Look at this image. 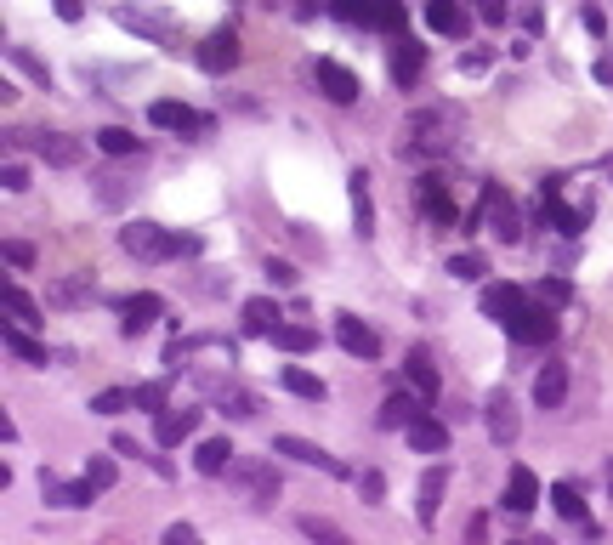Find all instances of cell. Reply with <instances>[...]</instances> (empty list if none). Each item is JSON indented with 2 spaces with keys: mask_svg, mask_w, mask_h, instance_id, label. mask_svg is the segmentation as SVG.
I'll return each instance as SVG.
<instances>
[{
  "mask_svg": "<svg viewBox=\"0 0 613 545\" xmlns=\"http://www.w3.org/2000/svg\"><path fill=\"white\" fill-rule=\"evenodd\" d=\"M460 142V108L438 103V108H415L403 120V154L415 159H449Z\"/></svg>",
  "mask_w": 613,
  "mask_h": 545,
  "instance_id": "6da1fadb",
  "label": "cell"
},
{
  "mask_svg": "<svg viewBox=\"0 0 613 545\" xmlns=\"http://www.w3.org/2000/svg\"><path fill=\"white\" fill-rule=\"evenodd\" d=\"M120 250L137 262H165V256H182V233H165L159 222H125Z\"/></svg>",
  "mask_w": 613,
  "mask_h": 545,
  "instance_id": "7a4b0ae2",
  "label": "cell"
},
{
  "mask_svg": "<svg viewBox=\"0 0 613 545\" xmlns=\"http://www.w3.org/2000/svg\"><path fill=\"white\" fill-rule=\"evenodd\" d=\"M472 222H489V233L500 239V245H517V239H523V216H517V205H511V194L500 188V182L483 188V205H477Z\"/></svg>",
  "mask_w": 613,
  "mask_h": 545,
  "instance_id": "3957f363",
  "label": "cell"
},
{
  "mask_svg": "<svg viewBox=\"0 0 613 545\" xmlns=\"http://www.w3.org/2000/svg\"><path fill=\"white\" fill-rule=\"evenodd\" d=\"M511 341H523V347H545V341H557V307H545V301H534V307H517L511 313Z\"/></svg>",
  "mask_w": 613,
  "mask_h": 545,
  "instance_id": "277c9868",
  "label": "cell"
},
{
  "mask_svg": "<svg viewBox=\"0 0 613 545\" xmlns=\"http://www.w3.org/2000/svg\"><path fill=\"white\" fill-rule=\"evenodd\" d=\"M228 477L250 494V506H262V511H267L273 500H279V472H273L267 460H245V455H239V460L228 466Z\"/></svg>",
  "mask_w": 613,
  "mask_h": 545,
  "instance_id": "5b68a950",
  "label": "cell"
},
{
  "mask_svg": "<svg viewBox=\"0 0 613 545\" xmlns=\"http://www.w3.org/2000/svg\"><path fill=\"white\" fill-rule=\"evenodd\" d=\"M12 142H29V148H35V154L46 159V165H63V171L86 159V148H80V142H74L69 131H12Z\"/></svg>",
  "mask_w": 613,
  "mask_h": 545,
  "instance_id": "8992f818",
  "label": "cell"
},
{
  "mask_svg": "<svg viewBox=\"0 0 613 545\" xmlns=\"http://www.w3.org/2000/svg\"><path fill=\"white\" fill-rule=\"evenodd\" d=\"M273 455H290V460H301V466H318V472H330V477H347V466H341L330 449H318V443L296 438V432H279V438H273Z\"/></svg>",
  "mask_w": 613,
  "mask_h": 545,
  "instance_id": "52a82bcc",
  "label": "cell"
},
{
  "mask_svg": "<svg viewBox=\"0 0 613 545\" xmlns=\"http://www.w3.org/2000/svg\"><path fill=\"white\" fill-rule=\"evenodd\" d=\"M318 91H324V97H330V103H358V74L347 69V63H335V57H318Z\"/></svg>",
  "mask_w": 613,
  "mask_h": 545,
  "instance_id": "ba28073f",
  "label": "cell"
},
{
  "mask_svg": "<svg viewBox=\"0 0 613 545\" xmlns=\"http://www.w3.org/2000/svg\"><path fill=\"white\" fill-rule=\"evenodd\" d=\"M239 35L233 29H216V35H205V46H199V69L205 74H228V69H239Z\"/></svg>",
  "mask_w": 613,
  "mask_h": 545,
  "instance_id": "9c48e42d",
  "label": "cell"
},
{
  "mask_svg": "<svg viewBox=\"0 0 613 545\" xmlns=\"http://www.w3.org/2000/svg\"><path fill=\"white\" fill-rule=\"evenodd\" d=\"M120 313H125V318H120V335H125V341H137V335L148 330L159 313H165V301H159L154 290H137V296L120 301Z\"/></svg>",
  "mask_w": 613,
  "mask_h": 545,
  "instance_id": "30bf717a",
  "label": "cell"
},
{
  "mask_svg": "<svg viewBox=\"0 0 613 545\" xmlns=\"http://www.w3.org/2000/svg\"><path fill=\"white\" fill-rule=\"evenodd\" d=\"M335 341H341V347H347L352 358H369V364L381 358V335L369 330L364 318H352V313H341V318H335Z\"/></svg>",
  "mask_w": 613,
  "mask_h": 545,
  "instance_id": "8fae6325",
  "label": "cell"
},
{
  "mask_svg": "<svg viewBox=\"0 0 613 545\" xmlns=\"http://www.w3.org/2000/svg\"><path fill=\"white\" fill-rule=\"evenodd\" d=\"M483 426H489L494 443H517L523 421H517V404H511L506 392H489V404H483Z\"/></svg>",
  "mask_w": 613,
  "mask_h": 545,
  "instance_id": "7c38bea8",
  "label": "cell"
},
{
  "mask_svg": "<svg viewBox=\"0 0 613 545\" xmlns=\"http://www.w3.org/2000/svg\"><path fill=\"white\" fill-rule=\"evenodd\" d=\"M193 432H199V409H159V415H154L159 449H176V443H188Z\"/></svg>",
  "mask_w": 613,
  "mask_h": 545,
  "instance_id": "4fadbf2b",
  "label": "cell"
},
{
  "mask_svg": "<svg viewBox=\"0 0 613 545\" xmlns=\"http://www.w3.org/2000/svg\"><path fill=\"white\" fill-rule=\"evenodd\" d=\"M403 438H409V449H421V455H443L449 449V426L438 421V415H415V421L403 426Z\"/></svg>",
  "mask_w": 613,
  "mask_h": 545,
  "instance_id": "5bb4252c",
  "label": "cell"
},
{
  "mask_svg": "<svg viewBox=\"0 0 613 545\" xmlns=\"http://www.w3.org/2000/svg\"><path fill=\"white\" fill-rule=\"evenodd\" d=\"M421 211L432 216V222H443V228L460 222V205H455V194L443 188V176H421Z\"/></svg>",
  "mask_w": 613,
  "mask_h": 545,
  "instance_id": "9a60e30c",
  "label": "cell"
},
{
  "mask_svg": "<svg viewBox=\"0 0 613 545\" xmlns=\"http://www.w3.org/2000/svg\"><path fill=\"white\" fill-rule=\"evenodd\" d=\"M426 23H432L438 35H449V40L472 35V12H466L460 0H432V6H426Z\"/></svg>",
  "mask_w": 613,
  "mask_h": 545,
  "instance_id": "2e32d148",
  "label": "cell"
},
{
  "mask_svg": "<svg viewBox=\"0 0 613 545\" xmlns=\"http://www.w3.org/2000/svg\"><path fill=\"white\" fill-rule=\"evenodd\" d=\"M148 120H154L159 131H205V120H199L188 103H176V97H159V103H148Z\"/></svg>",
  "mask_w": 613,
  "mask_h": 545,
  "instance_id": "e0dca14e",
  "label": "cell"
},
{
  "mask_svg": "<svg viewBox=\"0 0 613 545\" xmlns=\"http://www.w3.org/2000/svg\"><path fill=\"white\" fill-rule=\"evenodd\" d=\"M534 506H540V477L528 472V466H511V477H506V511L528 517Z\"/></svg>",
  "mask_w": 613,
  "mask_h": 545,
  "instance_id": "ac0fdd59",
  "label": "cell"
},
{
  "mask_svg": "<svg viewBox=\"0 0 613 545\" xmlns=\"http://www.w3.org/2000/svg\"><path fill=\"white\" fill-rule=\"evenodd\" d=\"M443 494H449V466H426V477H421V500H415V511H421V523H426V528L438 523Z\"/></svg>",
  "mask_w": 613,
  "mask_h": 545,
  "instance_id": "d6986e66",
  "label": "cell"
},
{
  "mask_svg": "<svg viewBox=\"0 0 613 545\" xmlns=\"http://www.w3.org/2000/svg\"><path fill=\"white\" fill-rule=\"evenodd\" d=\"M233 460H239V449H233L228 438H205L199 449H193V472H199V477H222Z\"/></svg>",
  "mask_w": 613,
  "mask_h": 545,
  "instance_id": "ffe728a7",
  "label": "cell"
},
{
  "mask_svg": "<svg viewBox=\"0 0 613 545\" xmlns=\"http://www.w3.org/2000/svg\"><path fill=\"white\" fill-rule=\"evenodd\" d=\"M562 398H568V364H545L540 375H534V404L540 409H562Z\"/></svg>",
  "mask_w": 613,
  "mask_h": 545,
  "instance_id": "44dd1931",
  "label": "cell"
},
{
  "mask_svg": "<svg viewBox=\"0 0 613 545\" xmlns=\"http://www.w3.org/2000/svg\"><path fill=\"white\" fill-rule=\"evenodd\" d=\"M347 194H352V222H358V233H375V199H369V171L358 165V171L347 176Z\"/></svg>",
  "mask_w": 613,
  "mask_h": 545,
  "instance_id": "7402d4cb",
  "label": "cell"
},
{
  "mask_svg": "<svg viewBox=\"0 0 613 545\" xmlns=\"http://www.w3.org/2000/svg\"><path fill=\"white\" fill-rule=\"evenodd\" d=\"M483 313L494 318V324H511V313H517V307H523V290H517V284H483Z\"/></svg>",
  "mask_w": 613,
  "mask_h": 545,
  "instance_id": "603a6c76",
  "label": "cell"
},
{
  "mask_svg": "<svg viewBox=\"0 0 613 545\" xmlns=\"http://www.w3.org/2000/svg\"><path fill=\"white\" fill-rule=\"evenodd\" d=\"M40 494H46V506H91V483L80 477V483H57L52 472H40Z\"/></svg>",
  "mask_w": 613,
  "mask_h": 545,
  "instance_id": "cb8c5ba5",
  "label": "cell"
},
{
  "mask_svg": "<svg viewBox=\"0 0 613 545\" xmlns=\"http://www.w3.org/2000/svg\"><path fill=\"white\" fill-rule=\"evenodd\" d=\"M403 364H409V381H415V392H421V398H438V364H432V352L426 347H409V358H403Z\"/></svg>",
  "mask_w": 613,
  "mask_h": 545,
  "instance_id": "d4e9b609",
  "label": "cell"
},
{
  "mask_svg": "<svg viewBox=\"0 0 613 545\" xmlns=\"http://www.w3.org/2000/svg\"><path fill=\"white\" fill-rule=\"evenodd\" d=\"M279 318H284V307L273 296H250L245 301V330L250 335H273L279 330Z\"/></svg>",
  "mask_w": 613,
  "mask_h": 545,
  "instance_id": "484cf974",
  "label": "cell"
},
{
  "mask_svg": "<svg viewBox=\"0 0 613 545\" xmlns=\"http://www.w3.org/2000/svg\"><path fill=\"white\" fill-rule=\"evenodd\" d=\"M415 415H421V392H392V398L381 404V426H386V432H403Z\"/></svg>",
  "mask_w": 613,
  "mask_h": 545,
  "instance_id": "4316f807",
  "label": "cell"
},
{
  "mask_svg": "<svg viewBox=\"0 0 613 545\" xmlns=\"http://www.w3.org/2000/svg\"><path fill=\"white\" fill-rule=\"evenodd\" d=\"M426 69V46H415V40H398V52H392V80L398 86H415Z\"/></svg>",
  "mask_w": 613,
  "mask_h": 545,
  "instance_id": "83f0119b",
  "label": "cell"
},
{
  "mask_svg": "<svg viewBox=\"0 0 613 545\" xmlns=\"http://www.w3.org/2000/svg\"><path fill=\"white\" fill-rule=\"evenodd\" d=\"M97 148L114 154V159H131V154H142V137L137 131H125V125H103V131H97Z\"/></svg>",
  "mask_w": 613,
  "mask_h": 545,
  "instance_id": "f1b7e54d",
  "label": "cell"
},
{
  "mask_svg": "<svg viewBox=\"0 0 613 545\" xmlns=\"http://www.w3.org/2000/svg\"><path fill=\"white\" fill-rule=\"evenodd\" d=\"M284 392H296V398H307V404H324V398H330V387H324L313 370H296V364L284 370Z\"/></svg>",
  "mask_w": 613,
  "mask_h": 545,
  "instance_id": "f546056e",
  "label": "cell"
},
{
  "mask_svg": "<svg viewBox=\"0 0 613 545\" xmlns=\"http://www.w3.org/2000/svg\"><path fill=\"white\" fill-rule=\"evenodd\" d=\"M0 341H6V352H18L23 364H46V347H40L35 335H23L18 324H0Z\"/></svg>",
  "mask_w": 613,
  "mask_h": 545,
  "instance_id": "4dcf8cb0",
  "label": "cell"
},
{
  "mask_svg": "<svg viewBox=\"0 0 613 545\" xmlns=\"http://www.w3.org/2000/svg\"><path fill=\"white\" fill-rule=\"evenodd\" d=\"M273 347H284V352H313L318 347V330H307V324H279V330H273Z\"/></svg>",
  "mask_w": 613,
  "mask_h": 545,
  "instance_id": "1f68e13d",
  "label": "cell"
},
{
  "mask_svg": "<svg viewBox=\"0 0 613 545\" xmlns=\"http://www.w3.org/2000/svg\"><path fill=\"white\" fill-rule=\"evenodd\" d=\"M551 506H557V517H568V523H591V517H585V500H579L574 483H557V489H551Z\"/></svg>",
  "mask_w": 613,
  "mask_h": 545,
  "instance_id": "d6a6232c",
  "label": "cell"
},
{
  "mask_svg": "<svg viewBox=\"0 0 613 545\" xmlns=\"http://www.w3.org/2000/svg\"><path fill=\"white\" fill-rule=\"evenodd\" d=\"M6 63H12V69H23L29 80H35V86H52V69H46L35 52H23V46H6Z\"/></svg>",
  "mask_w": 613,
  "mask_h": 545,
  "instance_id": "836d02e7",
  "label": "cell"
},
{
  "mask_svg": "<svg viewBox=\"0 0 613 545\" xmlns=\"http://www.w3.org/2000/svg\"><path fill=\"white\" fill-rule=\"evenodd\" d=\"M216 404H222V415H228V421H250V415H256V398H250V392H239V387H222V392H216Z\"/></svg>",
  "mask_w": 613,
  "mask_h": 545,
  "instance_id": "e575fe53",
  "label": "cell"
},
{
  "mask_svg": "<svg viewBox=\"0 0 613 545\" xmlns=\"http://www.w3.org/2000/svg\"><path fill=\"white\" fill-rule=\"evenodd\" d=\"M131 404H137V392L108 387V392H97V398H91V415H120V409H131Z\"/></svg>",
  "mask_w": 613,
  "mask_h": 545,
  "instance_id": "d590c367",
  "label": "cell"
},
{
  "mask_svg": "<svg viewBox=\"0 0 613 545\" xmlns=\"http://www.w3.org/2000/svg\"><path fill=\"white\" fill-rule=\"evenodd\" d=\"M114 477H120V466H114L108 455H91V460H86V483H91L97 494H103V489H114Z\"/></svg>",
  "mask_w": 613,
  "mask_h": 545,
  "instance_id": "8d00e7d4",
  "label": "cell"
},
{
  "mask_svg": "<svg viewBox=\"0 0 613 545\" xmlns=\"http://www.w3.org/2000/svg\"><path fill=\"white\" fill-rule=\"evenodd\" d=\"M449 273H455V279H466V284H477L483 273H489V262H483L477 250H466V256H455V262H449Z\"/></svg>",
  "mask_w": 613,
  "mask_h": 545,
  "instance_id": "74e56055",
  "label": "cell"
},
{
  "mask_svg": "<svg viewBox=\"0 0 613 545\" xmlns=\"http://www.w3.org/2000/svg\"><path fill=\"white\" fill-rule=\"evenodd\" d=\"M165 398H171V392H165V381H142V387H137V409H148V415H159V409H171Z\"/></svg>",
  "mask_w": 613,
  "mask_h": 545,
  "instance_id": "f35d334b",
  "label": "cell"
},
{
  "mask_svg": "<svg viewBox=\"0 0 613 545\" xmlns=\"http://www.w3.org/2000/svg\"><path fill=\"white\" fill-rule=\"evenodd\" d=\"M6 307H12V313H18V324H40V307L29 296H23L18 284H6Z\"/></svg>",
  "mask_w": 613,
  "mask_h": 545,
  "instance_id": "ab89813d",
  "label": "cell"
},
{
  "mask_svg": "<svg viewBox=\"0 0 613 545\" xmlns=\"http://www.w3.org/2000/svg\"><path fill=\"white\" fill-rule=\"evenodd\" d=\"M375 23H381V29H392V35H403V0H375Z\"/></svg>",
  "mask_w": 613,
  "mask_h": 545,
  "instance_id": "60d3db41",
  "label": "cell"
},
{
  "mask_svg": "<svg viewBox=\"0 0 613 545\" xmlns=\"http://www.w3.org/2000/svg\"><path fill=\"white\" fill-rule=\"evenodd\" d=\"M91 296V279H63L52 284V301H63V307H74V301H86Z\"/></svg>",
  "mask_w": 613,
  "mask_h": 545,
  "instance_id": "b9f144b4",
  "label": "cell"
},
{
  "mask_svg": "<svg viewBox=\"0 0 613 545\" xmlns=\"http://www.w3.org/2000/svg\"><path fill=\"white\" fill-rule=\"evenodd\" d=\"M301 534H313V540H330V545H341L347 534L330 523V517H301Z\"/></svg>",
  "mask_w": 613,
  "mask_h": 545,
  "instance_id": "7bdbcfd3",
  "label": "cell"
},
{
  "mask_svg": "<svg viewBox=\"0 0 613 545\" xmlns=\"http://www.w3.org/2000/svg\"><path fill=\"white\" fill-rule=\"evenodd\" d=\"M0 188H6V194H23V188H29V165L6 159V165H0Z\"/></svg>",
  "mask_w": 613,
  "mask_h": 545,
  "instance_id": "ee69618b",
  "label": "cell"
},
{
  "mask_svg": "<svg viewBox=\"0 0 613 545\" xmlns=\"http://www.w3.org/2000/svg\"><path fill=\"white\" fill-rule=\"evenodd\" d=\"M568 296H574V290H568V279H540V290H534V301H545V307H562Z\"/></svg>",
  "mask_w": 613,
  "mask_h": 545,
  "instance_id": "f6af8a7d",
  "label": "cell"
},
{
  "mask_svg": "<svg viewBox=\"0 0 613 545\" xmlns=\"http://www.w3.org/2000/svg\"><path fill=\"white\" fill-rule=\"evenodd\" d=\"M0 250H6V262L12 267H35V245H29V239H6Z\"/></svg>",
  "mask_w": 613,
  "mask_h": 545,
  "instance_id": "bcb514c9",
  "label": "cell"
},
{
  "mask_svg": "<svg viewBox=\"0 0 613 545\" xmlns=\"http://www.w3.org/2000/svg\"><path fill=\"white\" fill-rule=\"evenodd\" d=\"M262 273H267V284H279V290H290V284H296V267H290V262H279V256H267V267H262Z\"/></svg>",
  "mask_w": 613,
  "mask_h": 545,
  "instance_id": "7dc6e473",
  "label": "cell"
},
{
  "mask_svg": "<svg viewBox=\"0 0 613 545\" xmlns=\"http://www.w3.org/2000/svg\"><path fill=\"white\" fill-rule=\"evenodd\" d=\"M358 494H364V500H381V494H386V477L381 472H358Z\"/></svg>",
  "mask_w": 613,
  "mask_h": 545,
  "instance_id": "c3c4849f",
  "label": "cell"
},
{
  "mask_svg": "<svg viewBox=\"0 0 613 545\" xmlns=\"http://www.w3.org/2000/svg\"><path fill=\"white\" fill-rule=\"evenodd\" d=\"M193 540H199V528H193V523H171V528H165V545H193Z\"/></svg>",
  "mask_w": 613,
  "mask_h": 545,
  "instance_id": "681fc988",
  "label": "cell"
},
{
  "mask_svg": "<svg viewBox=\"0 0 613 545\" xmlns=\"http://www.w3.org/2000/svg\"><path fill=\"white\" fill-rule=\"evenodd\" d=\"M52 6H57V18H63V23H80V18H86V0H52Z\"/></svg>",
  "mask_w": 613,
  "mask_h": 545,
  "instance_id": "f907efd6",
  "label": "cell"
},
{
  "mask_svg": "<svg viewBox=\"0 0 613 545\" xmlns=\"http://www.w3.org/2000/svg\"><path fill=\"white\" fill-rule=\"evenodd\" d=\"M483 18H489V23H506V0H483Z\"/></svg>",
  "mask_w": 613,
  "mask_h": 545,
  "instance_id": "816d5d0a",
  "label": "cell"
},
{
  "mask_svg": "<svg viewBox=\"0 0 613 545\" xmlns=\"http://www.w3.org/2000/svg\"><path fill=\"white\" fill-rule=\"evenodd\" d=\"M596 80H602V86H613V52L596 57Z\"/></svg>",
  "mask_w": 613,
  "mask_h": 545,
  "instance_id": "f5cc1de1",
  "label": "cell"
},
{
  "mask_svg": "<svg viewBox=\"0 0 613 545\" xmlns=\"http://www.w3.org/2000/svg\"><path fill=\"white\" fill-rule=\"evenodd\" d=\"M608 477H613V472H608Z\"/></svg>",
  "mask_w": 613,
  "mask_h": 545,
  "instance_id": "db71d44e",
  "label": "cell"
}]
</instances>
